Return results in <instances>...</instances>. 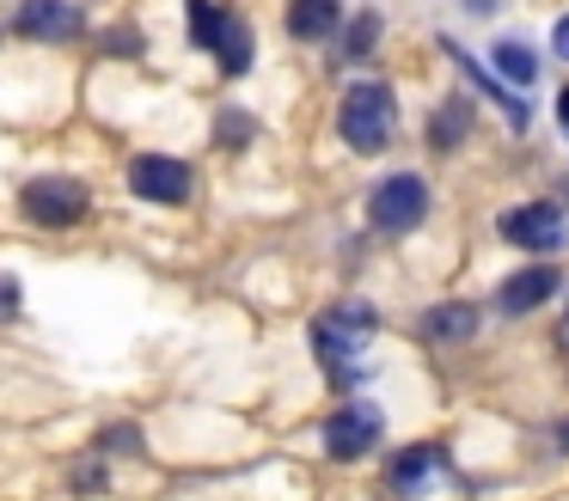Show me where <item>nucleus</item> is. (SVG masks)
<instances>
[{
    "instance_id": "obj_3",
    "label": "nucleus",
    "mask_w": 569,
    "mask_h": 501,
    "mask_svg": "<svg viewBox=\"0 0 569 501\" xmlns=\"http://www.w3.org/2000/svg\"><path fill=\"white\" fill-rule=\"evenodd\" d=\"M368 214L380 232H410L422 227V214H429V183L417 178V171H398V178H386L380 190L368 196Z\"/></svg>"
},
{
    "instance_id": "obj_14",
    "label": "nucleus",
    "mask_w": 569,
    "mask_h": 501,
    "mask_svg": "<svg viewBox=\"0 0 569 501\" xmlns=\"http://www.w3.org/2000/svg\"><path fill=\"white\" fill-rule=\"evenodd\" d=\"M429 337H471V305H435L429 318Z\"/></svg>"
},
{
    "instance_id": "obj_8",
    "label": "nucleus",
    "mask_w": 569,
    "mask_h": 501,
    "mask_svg": "<svg viewBox=\"0 0 569 501\" xmlns=\"http://www.w3.org/2000/svg\"><path fill=\"white\" fill-rule=\"evenodd\" d=\"M551 293H557V269L551 263H527L520 275H508L502 288H496V312L520 318V312H532V305H545Z\"/></svg>"
},
{
    "instance_id": "obj_2",
    "label": "nucleus",
    "mask_w": 569,
    "mask_h": 501,
    "mask_svg": "<svg viewBox=\"0 0 569 501\" xmlns=\"http://www.w3.org/2000/svg\"><path fill=\"white\" fill-rule=\"evenodd\" d=\"M190 37H197L202 49H214V56H221V73H246L251 68V31H246V19H233V12L214 7V0H190Z\"/></svg>"
},
{
    "instance_id": "obj_18",
    "label": "nucleus",
    "mask_w": 569,
    "mask_h": 501,
    "mask_svg": "<svg viewBox=\"0 0 569 501\" xmlns=\"http://www.w3.org/2000/svg\"><path fill=\"white\" fill-rule=\"evenodd\" d=\"M557 110H563V122H569V92H563V104H557Z\"/></svg>"
},
{
    "instance_id": "obj_1",
    "label": "nucleus",
    "mask_w": 569,
    "mask_h": 501,
    "mask_svg": "<svg viewBox=\"0 0 569 501\" xmlns=\"http://www.w3.org/2000/svg\"><path fill=\"white\" fill-rule=\"evenodd\" d=\"M392 86L380 80H356L343 92V110H337V129H343V141L356 147V153H380L386 141H392Z\"/></svg>"
},
{
    "instance_id": "obj_12",
    "label": "nucleus",
    "mask_w": 569,
    "mask_h": 501,
    "mask_svg": "<svg viewBox=\"0 0 569 501\" xmlns=\"http://www.w3.org/2000/svg\"><path fill=\"white\" fill-rule=\"evenodd\" d=\"M466 129H471V104H466V98H453V104L435 110L429 141H435V147H453V141H466Z\"/></svg>"
},
{
    "instance_id": "obj_5",
    "label": "nucleus",
    "mask_w": 569,
    "mask_h": 501,
    "mask_svg": "<svg viewBox=\"0 0 569 501\" xmlns=\"http://www.w3.org/2000/svg\"><path fill=\"white\" fill-rule=\"evenodd\" d=\"M502 239L508 244H520V251H563L569 244V227H563V214H557L551 202H527V208H508L502 220Z\"/></svg>"
},
{
    "instance_id": "obj_17",
    "label": "nucleus",
    "mask_w": 569,
    "mask_h": 501,
    "mask_svg": "<svg viewBox=\"0 0 569 501\" xmlns=\"http://www.w3.org/2000/svg\"><path fill=\"white\" fill-rule=\"evenodd\" d=\"M551 49L569 61V19H557V31H551Z\"/></svg>"
},
{
    "instance_id": "obj_16",
    "label": "nucleus",
    "mask_w": 569,
    "mask_h": 501,
    "mask_svg": "<svg viewBox=\"0 0 569 501\" xmlns=\"http://www.w3.org/2000/svg\"><path fill=\"white\" fill-rule=\"evenodd\" d=\"M13 312H19V281L0 275V318H13Z\"/></svg>"
},
{
    "instance_id": "obj_4",
    "label": "nucleus",
    "mask_w": 569,
    "mask_h": 501,
    "mask_svg": "<svg viewBox=\"0 0 569 501\" xmlns=\"http://www.w3.org/2000/svg\"><path fill=\"white\" fill-rule=\"evenodd\" d=\"M19 208L38 227H74V220H87V183L80 178H38V183H26Z\"/></svg>"
},
{
    "instance_id": "obj_6",
    "label": "nucleus",
    "mask_w": 569,
    "mask_h": 501,
    "mask_svg": "<svg viewBox=\"0 0 569 501\" xmlns=\"http://www.w3.org/2000/svg\"><path fill=\"white\" fill-rule=\"evenodd\" d=\"M129 190L141 196V202H184L190 196V166L172 153H141L136 166H129Z\"/></svg>"
},
{
    "instance_id": "obj_13",
    "label": "nucleus",
    "mask_w": 569,
    "mask_h": 501,
    "mask_svg": "<svg viewBox=\"0 0 569 501\" xmlns=\"http://www.w3.org/2000/svg\"><path fill=\"white\" fill-rule=\"evenodd\" d=\"M496 68H502V80H515V86L539 80V61H532L527 43H496Z\"/></svg>"
},
{
    "instance_id": "obj_11",
    "label": "nucleus",
    "mask_w": 569,
    "mask_h": 501,
    "mask_svg": "<svg viewBox=\"0 0 569 501\" xmlns=\"http://www.w3.org/2000/svg\"><path fill=\"white\" fill-rule=\"evenodd\" d=\"M435 471H441V452H435V447H410V452H398V459H392V489L417 495Z\"/></svg>"
},
{
    "instance_id": "obj_9",
    "label": "nucleus",
    "mask_w": 569,
    "mask_h": 501,
    "mask_svg": "<svg viewBox=\"0 0 569 501\" xmlns=\"http://www.w3.org/2000/svg\"><path fill=\"white\" fill-rule=\"evenodd\" d=\"M19 31L43 37V43H62V37L80 31V12L68 7V0H26V7H19Z\"/></svg>"
},
{
    "instance_id": "obj_10",
    "label": "nucleus",
    "mask_w": 569,
    "mask_h": 501,
    "mask_svg": "<svg viewBox=\"0 0 569 501\" xmlns=\"http://www.w3.org/2000/svg\"><path fill=\"white\" fill-rule=\"evenodd\" d=\"M337 19H343L337 0H288V31L307 37V43H312V37H331Z\"/></svg>"
},
{
    "instance_id": "obj_7",
    "label": "nucleus",
    "mask_w": 569,
    "mask_h": 501,
    "mask_svg": "<svg viewBox=\"0 0 569 501\" xmlns=\"http://www.w3.org/2000/svg\"><path fill=\"white\" fill-rule=\"evenodd\" d=\"M373 440H380V410H373V403H343V410L325 422V452H331V459H361Z\"/></svg>"
},
{
    "instance_id": "obj_15",
    "label": "nucleus",
    "mask_w": 569,
    "mask_h": 501,
    "mask_svg": "<svg viewBox=\"0 0 569 501\" xmlns=\"http://www.w3.org/2000/svg\"><path fill=\"white\" fill-rule=\"evenodd\" d=\"M373 43H380V12H356V24H349L343 49H349V56H368Z\"/></svg>"
},
{
    "instance_id": "obj_19",
    "label": "nucleus",
    "mask_w": 569,
    "mask_h": 501,
    "mask_svg": "<svg viewBox=\"0 0 569 501\" xmlns=\"http://www.w3.org/2000/svg\"><path fill=\"white\" fill-rule=\"evenodd\" d=\"M563 129H569V122H563Z\"/></svg>"
}]
</instances>
